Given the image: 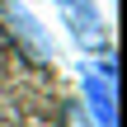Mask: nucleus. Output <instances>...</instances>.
<instances>
[{
  "mask_svg": "<svg viewBox=\"0 0 127 127\" xmlns=\"http://www.w3.org/2000/svg\"><path fill=\"white\" fill-rule=\"evenodd\" d=\"M113 75H118L113 57H99L94 66H85V104H90V113H94V123H99V127H118V94H113Z\"/></svg>",
  "mask_w": 127,
  "mask_h": 127,
  "instance_id": "nucleus-1",
  "label": "nucleus"
},
{
  "mask_svg": "<svg viewBox=\"0 0 127 127\" xmlns=\"http://www.w3.org/2000/svg\"><path fill=\"white\" fill-rule=\"evenodd\" d=\"M0 14H5L9 33H14V38H19V42H24V47H28V52L38 57V61H47V57L57 52L52 33H47V28H42V24H38V19H33V14H28L24 5H19V0H5V5H0Z\"/></svg>",
  "mask_w": 127,
  "mask_h": 127,
  "instance_id": "nucleus-2",
  "label": "nucleus"
},
{
  "mask_svg": "<svg viewBox=\"0 0 127 127\" xmlns=\"http://www.w3.org/2000/svg\"><path fill=\"white\" fill-rule=\"evenodd\" d=\"M61 14H66V28H71V38H75L80 47H108L104 19L94 14V5H90V0H80V5H66Z\"/></svg>",
  "mask_w": 127,
  "mask_h": 127,
  "instance_id": "nucleus-3",
  "label": "nucleus"
},
{
  "mask_svg": "<svg viewBox=\"0 0 127 127\" xmlns=\"http://www.w3.org/2000/svg\"><path fill=\"white\" fill-rule=\"evenodd\" d=\"M52 5H61V9H66V5H80V0H52Z\"/></svg>",
  "mask_w": 127,
  "mask_h": 127,
  "instance_id": "nucleus-4",
  "label": "nucleus"
}]
</instances>
